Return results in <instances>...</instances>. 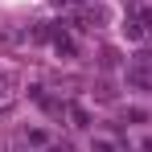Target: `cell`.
Returning a JSON list of instances; mask_svg holds the SVG:
<instances>
[{"label":"cell","instance_id":"obj_5","mask_svg":"<svg viewBox=\"0 0 152 152\" xmlns=\"http://www.w3.org/2000/svg\"><path fill=\"white\" fill-rule=\"evenodd\" d=\"M95 152H119V148H115L111 140H95Z\"/></svg>","mask_w":152,"mask_h":152},{"label":"cell","instance_id":"obj_1","mask_svg":"<svg viewBox=\"0 0 152 152\" xmlns=\"http://www.w3.org/2000/svg\"><path fill=\"white\" fill-rule=\"evenodd\" d=\"M124 37L127 41H148L152 37V4H144V0H132V4H127Z\"/></svg>","mask_w":152,"mask_h":152},{"label":"cell","instance_id":"obj_3","mask_svg":"<svg viewBox=\"0 0 152 152\" xmlns=\"http://www.w3.org/2000/svg\"><path fill=\"white\" fill-rule=\"evenodd\" d=\"M53 50L62 53V58H74V41H70V37H66V33L58 29V33H53Z\"/></svg>","mask_w":152,"mask_h":152},{"label":"cell","instance_id":"obj_2","mask_svg":"<svg viewBox=\"0 0 152 152\" xmlns=\"http://www.w3.org/2000/svg\"><path fill=\"white\" fill-rule=\"evenodd\" d=\"M127 82L152 86V53H136V58L127 62Z\"/></svg>","mask_w":152,"mask_h":152},{"label":"cell","instance_id":"obj_4","mask_svg":"<svg viewBox=\"0 0 152 152\" xmlns=\"http://www.w3.org/2000/svg\"><path fill=\"white\" fill-rule=\"evenodd\" d=\"M70 115H74V127H86V111L82 107H70Z\"/></svg>","mask_w":152,"mask_h":152}]
</instances>
